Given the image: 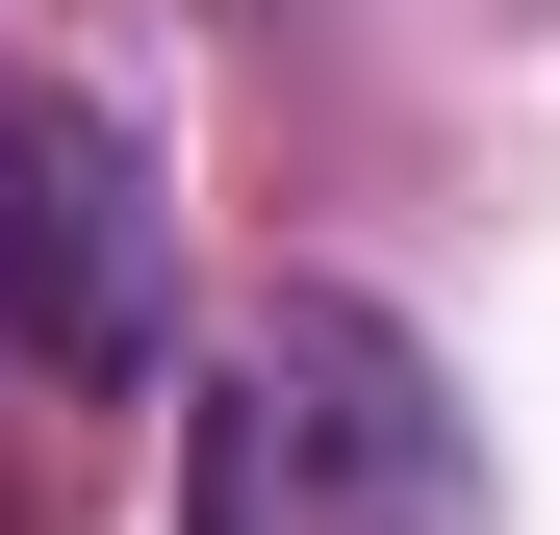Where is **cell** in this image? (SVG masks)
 <instances>
[{
  "label": "cell",
  "mask_w": 560,
  "mask_h": 535,
  "mask_svg": "<svg viewBox=\"0 0 560 535\" xmlns=\"http://www.w3.org/2000/svg\"><path fill=\"white\" fill-rule=\"evenodd\" d=\"M153 332H178L153 153H128V103L26 77V103H0V357H26V383H153Z\"/></svg>",
  "instance_id": "2"
},
{
  "label": "cell",
  "mask_w": 560,
  "mask_h": 535,
  "mask_svg": "<svg viewBox=\"0 0 560 535\" xmlns=\"http://www.w3.org/2000/svg\"><path fill=\"white\" fill-rule=\"evenodd\" d=\"M178 535H485L433 332L357 306V281H280L178 408Z\"/></svg>",
  "instance_id": "1"
}]
</instances>
